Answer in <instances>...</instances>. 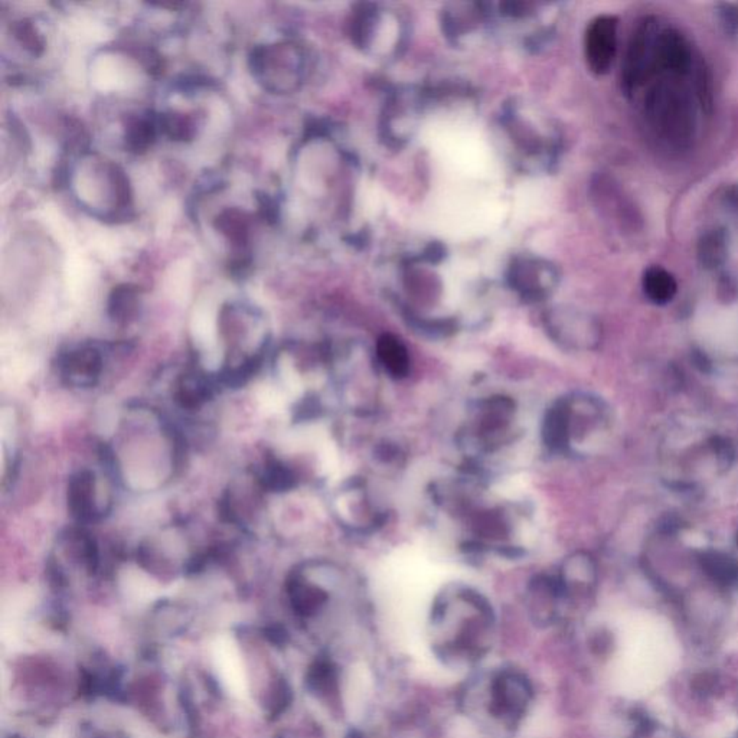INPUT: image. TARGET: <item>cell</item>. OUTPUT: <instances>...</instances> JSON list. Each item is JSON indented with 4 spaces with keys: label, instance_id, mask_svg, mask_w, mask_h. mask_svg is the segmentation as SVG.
Returning <instances> with one entry per match:
<instances>
[{
    "label": "cell",
    "instance_id": "cell-7",
    "mask_svg": "<svg viewBox=\"0 0 738 738\" xmlns=\"http://www.w3.org/2000/svg\"><path fill=\"white\" fill-rule=\"evenodd\" d=\"M507 285L521 301L540 303L558 287L559 269L540 255L517 254L508 264Z\"/></svg>",
    "mask_w": 738,
    "mask_h": 738
},
{
    "label": "cell",
    "instance_id": "cell-20",
    "mask_svg": "<svg viewBox=\"0 0 738 738\" xmlns=\"http://www.w3.org/2000/svg\"><path fill=\"white\" fill-rule=\"evenodd\" d=\"M213 227L221 232L236 252H247L250 243V217L244 211L237 208H227L218 213Z\"/></svg>",
    "mask_w": 738,
    "mask_h": 738
},
{
    "label": "cell",
    "instance_id": "cell-22",
    "mask_svg": "<svg viewBox=\"0 0 738 738\" xmlns=\"http://www.w3.org/2000/svg\"><path fill=\"white\" fill-rule=\"evenodd\" d=\"M696 561L705 574L718 586L738 587V561L721 551L698 552Z\"/></svg>",
    "mask_w": 738,
    "mask_h": 738
},
{
    "label": "cell",
    "instance_id": "cell-5",
    "mask_svg": "<svg viewBox=\"0 0 738 738\" xmlns=\"http://www.w3.org/2000/svg\"><path fill=\"white\" fill-rule=\"evenodd\" d=\"M429 101L426 90L401 87L389 92L380 117V138L385 146L401 148L414 138Z\"/></svg>",
    "mask_w": 738,
    "mask_h": 738
},
{
    "label": "cell",
    "instance_id": "cell-21",
    "mask_svg": "<svg viewBox=\"0 0 738 738\" xmlns=\"http://www.w3.org/2000/svg\"><path fill=\"white\" fill-rule=\"evenodd\" d=\"M213 396V381L199 371H190L180 378L176 401L180 407L195 410L208 403Z\"/></svg>",
    "mask_w": 738,
    "mask_h": 738
},
{
    "label": "cell",
    "instance_id": "cell-6",
    "mask_svg": "<svg viewBox=\"0 0 738 738\" xmlns=\"http://www.w3.org/2000/svg\"><path fill=\"white\" fill-rule=\"evenodd\" d=\"M544 327L552 342L567 350H593L601 342V325L591 313L557 305L544 313Z\"/></svg>",
    "mask_w": 738,
    "mask_h": 738
},
{
    "label": "cell",
    "instance_id": "cell-24",
    "mask_svg": "<svg viewBox=\"0 0 738 738\" xmlns=\"http://www.w3.org/2000/svg\"><path fill=\"white\" fill-rule=\"evenodd\" d=\"M259 485L267 492H289L297 486V476L285 461L277 457H267L259 475Z\"/></svg>",
    "mask_w": 738,
    "mask_h": 738
},
{
    "label": "cell",
    "instance_id": "cell-4",
    "mask_svg": "<svg viewBox=\"0 0 738 738\" xmlns=\"http://www.w3.org/2000/svg\"><path fill=\"white\" fill-rule=\"evenodd\" d=\"M250 67L253 74L264 83L278 68L271 92H294L301 87L308 74V52L297 43L257 46L250 55Z\"/></svg>",
    "mask_w": 738,
    "mask_h": 738
},
{
    "label": "cell",
    "instance_id": "cell-29",
    "mask_svg": "<svg viewBox=\"0 0 738 738\" xmlns=\"http://www.w3.org/2000/svg\"><path fill=\"white\" fill-rule=\"evenodd\" d=\"M12 32H13V36L18 39V43L31 55H34V57L43 55L44 50H45V39H44L43 35L39 34L38 28L35 27L32 20H16L12 25Z\"/></svg>",
    "mask_w": 738,
    "mask_h": 738
},
{
    "label": "cell",
    "instance_id": "cell-33",
    "mask_svg": "<svg viewBox=\"0 0 738 738\" xmlns=\"http://www.w3.org/2000/svg\"><path fill=\"white\" fill-rule=\"evenodd\" d=\"M727 199L733 205L738 206V187L731 188Z\"/></svg>",
    "mask_w": 738,
    "mask_h": 738
},
{
    "label": "cell",
    "instance_id": "cell-8",
    "mask_svg": "<svg viewBox=\"0 0 738 738\" xmlns=\"http://www.w3.org/2000/svg\"><path fill=\"white\" fill-rule=\"evenodd\" d=\"M443 35L454 46H472L493 28L492 4L456 2L440 13Z\"/></svg>",
    "mask_w": 738,
    "mask_h": 738
},
{
    "label": "cell",
    "instance_id": "cell-9",
    "mask_svg": "<svg viewBox=\"0 0 738 738\" xmlns=\"http://www.w3.org/2000/svg\"><path fill=\"white\" fill-rule=\"evenodd\" d=\"M658 34V25L652 18L642 20L633 32L622 68V84L626 94L636 92L654 73V44Z\"/></svg>",
    "mask_w": 738,
    "mask_h": 738
},
{
    "label": "cell",
    "instance_id": "cell-11",
    "mask_svg": "<svg viewBox=\"0 0 738 738\" xmlns=\"http://www.w3.org/2000/svg\"><path fill=\"white\" fill-rule=\"evenodd\" d=\"M103 369V354L92 345L73 348L58 359V373L62 381L78 389L94 387L99 382Z\"/></svg>",
    "mask_w": 738,
    "mask_h": 738
},
{
    "label": "cell",
    "instance_id": "cell-17",
    "mask_svg": "<svg viewBox=\"0 0 738 738\" xmlns=\"http://www.w3.org/2000/svg\"><path fill=\"white\" fill-rule=\"evenodd\" d=\"M564 596L590 593L598 582V567L586 552H577L564 561L558 574Z\"/></svg>",
    "mask_w": 738,
    "mask_h": 738
},
{
    "label": "cell",
    "instance_id": "cell-30",
    "mask_svg": "<svg viewBox=\"0 0 738 738\" xmlns=\"http://www.w3.org/2000/svg\"><path fill=\"white\" fill-rule=\"evenodd\" d=\"M719 681L714 674H700L694 678L693 686L696 693L712 695L718 688Z\"/></svg>",
    "mask_w": 738,
    "mask_h": 738
},
{
    "label": "cell",
    "instance_id": "cell-26",
    "mask_svg": "<svg viewBox=\"0 0 738 738\" xmlns=\"http://www.w3.org/2000/svg\"><path fill=\"white\" fill-rule=\"evenodd\" d=\"M727 259V236L721 229H710L698 243V261L707 270H714Z\"/></svg>",
    "mask_w": 738,
    "mask_h": 738
},
{
    "label": "cell",
    "instance_id": "cell-25",
    "mask_svg": "<svg viewBox=\"0 0 738 738\" xmlns=\"http://www.w3.org/2000/svg\"><path fill=\"white\" fill-rule=\"evenodd\" d=\"M644 292L647 299L654 305H666L674 299L678 292V285L674 276L662 267H651L645 271Z\"/></svg>",
    "mask_w": 738,
    "mask_h": 738
},
{
    "label": "cell",
    "instance_id": "cell-3",
    "mask_svg": "<svg viewBox=\"0 0 738 738\" xmlns=\"http://www.w3.org/2000/svg\"><path fill=\"white\" fill-rule=\"evenodd\" d=\"M663 76L645 95V113L652 129L666 143L682 148L694 138L695 110L686 88Z\"/></svg>",
    "mask_w": 738,
    "mask_h": 738
},
{
    "label": "cell",
    "instance_id": "cell-23",
    "mask_svg": "<svg viewBox=\"0 0 738 738\" xmlns=\"http://www.w3.org/2000/svg\"><path fill=\"white\" fill-rule=\"evenodd\" d=\"M140 308V289L134 285H118L111 290L107 301V313L117 324H130L138 317Z\"/></svg>",
    "mask_w": 738,
    "mask_h": 738
},
{
    "label": "cell",
    "instance_id": "cell-14",
    "mask_svg": "<svg viewBox=\"0 0 738 738\" xmlns=\"http://www.w3.org/2000/svg\"><path fill=\"white\" fill-rule=\"evenodd\" d=\"M515 401L509 397H487L480 401L476 412V437L482 445H498L499 438L507 434L515 419Z\"/></svg>",
    "mask_w": 738,
    "mask_h": 738
},
{
    "label": "cell",
    "instance_id": "cell-2",
    "mask_svg": "<svg viewBox=\"0 0 738 738\" xmlns=\"http://www.w3.org/2000/svg\"><path fill=\"white\" fill-rule=\"evenodd\" d=\"M348 31L361 52L382 61L400 57L410 34L407 18L401 12L371 2L355 4Z\"/></svg>",
    "mask_w": 738,
    "mask_h": 738
},
{
    "label": "cell",
    "instance_id": "cell-13",
    "mask_svg": "<svg viewBox=\"0 0 738 738\" xmlns=\"http://www.w3.org/2000/svg\"><path fill=\"white\" fill-rule=\"evenodd\" d=\"M213 662L222 686L232 696L245 700L248 695L247 674L236 640L229 636L218 638L213 644Z\"/></svg>",
    "mask_w": 738,
    "mask_h": 738
},
{
    "label": "cell",
    "instance_id": "cell-12",
    "mask_svg": "<svg viewBox=\"0 0 738 738\" xmlns=\"http://www.w3.org/2000/svg\"><path fill=\"white\" fill-rule=\"evenodd\" d=\"M531 698L533 689L525 678L505 672L492 686V712L499 718L517 721L525 714Z\"/></svg>",
    "mask_w": 738,
    "mask_h": 738
},
{
    "label": "cell",
    "instance_id": "cell-19",
    "mask_svg": "<svg viewBox=\"0 0 738 738\" xmlns=\"http://www.w3.org/2000/svg\"><path fill=\"white\" fill-rule=\"evenodd\" d=\"M377 358L385 373L394 380H403L410 373L412 361L407 347L392 333H384L378 338Z\"/></svg>",
    "mask_w": 738,
    "mask_h": 738
},
{
    "label": "cell",
    "instance_id": "cell-27",
    "mask_svg": "<svg viewBox=\"0 0 738 738\" xmlns=\"http://www.w3.org/2000/svg\"><path fill=\"white\" fill-rule=\"evenodd\" d=\"M157 132H160L159 122L155 116L132 118L127 123L124 136L127 148L134 153L146 152L153 141L156 140Z\"/></svg>",
    "mask_w": 738,
    "mask_h": 738
},
{
    "label": "cell",
    "instance_id": "cell-10",
    "mask_svg": "<svg viewBox=\"0 0 738 738\" xmlns=\"http://www.w3.org/2000/svg\"><path fill=\"white\" fill-rule=\"evenodd\" d=\"M616 16L600 15L587 27L584 55L589 68L598 76L609 73L617 51Z\"/></svg>",
    "mask_w": 738,
    "mask_h": 738
},
{
    "label": "cell",
    "instance_id": "cell-1",
    "mask_svg": "<svg viewBox=\"0 0 738 738\" xmlns=\"http://www.w3.org/2000/svg\"><path fill=\"white\" fill-rule=\"evenodd\" d=\"M496 136L515 168L526 173L554 171L563 153V133L556 120L525 99H510L496 116Z\"/></svg>",
    "mask_w": 738,
    "mask_h": 738
},
{
    "label": "cell",
    "instance_id": "cell-32",
    "mask_svg": "<svg viewBox=\"0 0 738 738\" xmlns=\"http://www.w3.org/2000/svg\"><path fill=\"white\" fill-rule=\"evenodd\" d=\"M260 202V210L263 213L264 218H267V221H270L271 224L276 222L278 217V205L277 202L275 199L270 198L269 195H261L259 197Z\"/></svg>",
    "mask_w": 738,
    "mask_h": 738
},
{
    "label": "cell",
    "instance_id": "cell-31",
    "mask_svg": "<svg viewBox=\"0 0 738 738\" xmlns=\"http://www.w3.org/2000/svg\"><path fill=\"white\" fill-rule=\"evenodd\" d=\"M719 13H721V20H723L724 27L727 29L728 34H738V11L733 4H721L719 6Z\"/></svg>",
    "mask_w": 738,
    "mask_h": 738
},
{
    "label": "cell",
    "instance_id": "cell-18",
    "mask_svg": "<svg viewBox=\"0 0 738 738\" xmlns=\"http://www.w3.org/2000/svg\"><path fill=\"white\" fill-rule=\"evenodd\" d=\"M541 436L545 447L552 453H567L570 452V437H568L567 408L566 401L559 398L544 415V421L541 427Z\"/></svg>",
    "mask_w": 738,
    "mask_h": 738
},
{
    "label": "cell",
    "instance_id": "cell-15",
    "mask_svg": "<svg viewBox=\"0 0 738 738\" xmlns=\"http://www.w3.org/2000/svg\"><path fill=\"white\" fill-rule=\"evenodd\" d=\"M693 68V52L686 36L677 29L659 31L654 44V74L684 76Z\"/></svg>",
    "mask_w": 738,
    "mask_h": 738
},
{
    "label": "cell",
    "instance_id": "cell-16",
    "mask_svg": "<svg viewBox=\"0 0 738 738\" xmlns=\"http://www.w3.org/2000/svg\"><path fill=\"white\" fill-rule=\"evenodd\" d=\"M68 509L78 524H92L103 517L99 503V484L94 472L83 469L69 477L67 492Z\"/></svg>",
    "mask_w": 738,
    "mask_h": 738
},
{
    "label": "cell",
    "instance_id": "cell-28",
    "mask_svg": "<svg viewBox=\"0 0 738 738\" xmlns=\"http://www.w3.org/2000/svg\"><path fill=\"white\" fill-rule=\"evenodd\" d=\"M159 130L171 140L188 141L194 138L195 123L189 115L180 111H169L157 116Z\"/></svg>",
    "mask_w": 738,
    "mask_h": 738
}]
</instances>
